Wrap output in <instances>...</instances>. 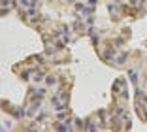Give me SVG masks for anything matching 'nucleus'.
Here are the masks:
<instances>
[{"instance_id":"f257e3e1","label":"nucleus","mask_w":147,"mask_h":132,"mask_svg":"<svg viewBox=\"0 0 147 132\" xmlns=\"http://www.w3.org/2000/svg\"><path fill=\"white\" fill-rule=\"evenodd\" d=\"M66 100H68V96H66V93H62V91H59V93L51 98L53 110H55L59 115H62V111H66Z\"/></svg>"},{"instance_id":"f03ea898","label":"nucleus","mask_w":147,"mask_h":132,"mask_svg":"<svg viewBox=\"0 0 147 132\" xmlns=\"http://www.w3.org/2000/svg\"><path fill=\"white\" fill-rule=\"evenodd\" d=\"M70 38H72L70 26H61V28L57 30V43H59V45H66V43L70 42Z\"/></svg>"},{"instance_id":"7ed1b4c3","label":"nucleus","mask_w":147,"mask_h":132,"mask_svg":"<svg viewBox=\"0 0 147 132\" xmlns=\"http://www.w3.org/2000/svg\"><path fill=\"white\" fill-rule=\"evenodd\" d=\"M36 6H38V0H17V8L21 9V13H25L30 8H36Z\"/></svg>"},{"instance_id":"20e7f679","label":"nucleus","mask_w":147,"mask_h":132,"mask_svg":"<svg viewBox=\"0 0 147 132\" xmlns=\"http://www.w3.org/2000/svg\"><path fill=\"white\" fill-rule=\"evenodd\" d=\"M125 59H126V53H115V57H113L111 64H115V66H121V64L125 62Z\"/></svg>"},{"instance_id":"39448f33","label":"nucleus","mask_w":147,"mask_h":132,"mask_svg":"<svg viewBox=\"0 0 147 132\" xmlns=\"http://www.w3.org/2000/svg\"><path fill=\"white\" fill-rule=\"evenodd\" d=\"M32 96L34 98H43L45 96V89H43V87H34V89H32Z\"/></svg>"},{"instance_id":"423d86ee","label":"nucleus","mask_w":147,"mask_h":132,"mask_svg":"<svg viewBox=\"0 0 147 132\" xmlns=\"http://www.w3.org/2000/svg\"><path fill=\"white\" fill-rule=\"evenodd\" d=\"M89 36H91V38H92V42H98V30H96L94 28V26H89Z\"/></svg>"},{"instance_id":"0eeeda50","label":"nucleus","mask_w":147,"mask_h":132,"mask_svg":"<svg viewBox=\"0 0 147 132\" xmlns=\"http://www.w3.org/2000/svg\"><path fill=\"white\" fill-rule=\"evenodd\" d=\"M11 8V0H2V13H8Z\"/></svg>"},{"instance_id":"6e6552de","label":"nucleus","mask_w":147,"mask_h":132,"mask_svg":"<svg viewBox=\"0 0 147 132\" xmlns=\"http://www.w3.org/2000/svg\"><path fill=\"white\" fill-rule=\"evenodd\" d=\"M128 79L132 81V83H138V74H136V70H128Z\"/></svg>"},{"instance_id":"1a4fd4ad","label":"nucleus","mask_w":147,"mask_h":132,"mask_svg":"<svg viewBox=\"0 0 147 132\" xmlns=\"http://www.w3.org/2000/svg\"><path fill=\"white\" fill-rule=\"evenodd\" d=\"M45 83H47V85H55V83H57V77L55 76H45Z\"/></svg>"},{"instance_id":"9d476101","label":"nucleus","mask_w":147,"mask_h":132,"mask_svg":"<svg viewBox=\"0 0 147 132\" xmlns=\"http://www.w3.org/2000/svg\"><path fill=\"white\" fill-rule=\"evenodd\" d=\"M85 128H87V130H96V123H94V121H89Z\"/></svg>"},{"instance_id":"9b49d317","label":"nucleus","mask_w":147,"mask_h":132,"mask_svg":"<svg viewBox=\"0 0 147 132\" xmlns=\"http://www.w3.org/2000/svg\"><path fill=\"white\" fill-rule=\"evenodd\" d=\"M85 2H87L89 6H91V8H92V6H96V0H85Z\"/></svg>"},{"instance_id":"f8f14e48","label":"nucleus","mask_w":147,"mask_h":132,"mask_svg":"<svg viewBox=\"0 0 147 132\" xmlns=\"http://www.w3.org/2000/svg\"><path fill=\"white\" fill-rule=\"evenodd\" d=\"M111 2H117V4H121V2H123V0H111Z\"/></svg>"},{"instance_id":"ddd939ff","label":"nucleus","mask_w":147,"mask_h":132,"mask_svg":"<svg viewBox=\"0 0 147 132\" xmlns=\"http://www.w3.org/2000/svg\"><path fill=\"white\" fill-rule=\"evenodd\" d=\"M66 2H76V0H66Z\"/></svg>"}]
</instances>
